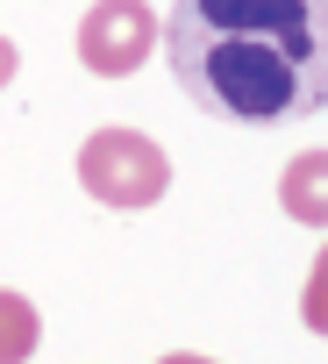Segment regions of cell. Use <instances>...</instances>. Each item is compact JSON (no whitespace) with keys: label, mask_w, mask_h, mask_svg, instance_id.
<instances>
[{"label":"cell","mask_w":328,"mask_h":364,"mask_svg":"<svg viewBox=\"0 0 328 364\" xmlns=\"http://www.w3.org/2000/svg\"><path fill=\"white\" fill-rule=\"evenodd\" d=\"M164 58L193 107L236 129L300 122L328 93L321 0H172Z\"/></svg>","instance_id":"1"},{"label":"cell","mask_w":328,"mask_h":364,"mask_svg":"<svg viewBox=\"0 0 328 364\" xmlns=\"http://www.w3.org/2000/svg\"><path fill=\"white\" fill-rule=\"evenodd\" d=\"M79 186L100 200V208H157L164 186H172V157H164V143H150L143 129H93L86 150H79Z\"/></svg>","instance_id":"2"},{"label":"cell","mask_w":328,"mask_h":364,"mask_svg":"<svg viewBox=\"0 0 328 364\" xmlns=\"http://www.w3.org/2000/svg\"><path fill=\"white\" fill-rule=\"evenodd\" d=\"M157 50V15L150 0H93L86 22H79V65L93 79H129L143 72Z\"/></svg>","instance_id":"3"},{"label":"cell","mask_w":328,"mask_h":364,"mask_svg":"<svg viewBox=\"0 0 328 364\" xmlns=\"http://www.w3.org/2000/svg\"><path fill=\"white\" fill-rule=\"evenodd\" d=\"M36 343H43V314H36V300H22V293L0 286V364H29Z\"/></svg>","instance_id":"4"},{"label":"cell","mask_w":328,"mask_h":364,"mask_svg":"<svg viewBox=\"0 0 328 364\" xmlns=\"http://www.w3.org/2000/svg\"><path fill=\"white\" fill-rule=\"evenodd\" d=\"M285 215H300L307 229H321V150H307L285 171Z\"/></svg>","instance_id":"5"},{"label":"cell","mask_w":328,"mask_h":364,"mask_svg":"<svg viewBox=\"0 0 328 364\" xmlns=\"http://www.w3.org/2000/svg\"><path fill=\"white\" fill-rule=\"evenodd\" d=\"M15 65H22V58H15V43H8V36H0V86H8V79H15Z\"/></svg>","instance_id":"6"},{"label":"cell","mask_w":328,"mask_h":364,"mask_svg":"<svg viewBox=\"0 0 328 364\" xmlns=\"http://www.w3.org/2000/svg\"><path fill=\"white\" fill-rule=\"evenodd\" d=\"M157 364H214V357H193V350H172V357H157Z\"/></svg>","instance_id":"7"}]
</instances>
